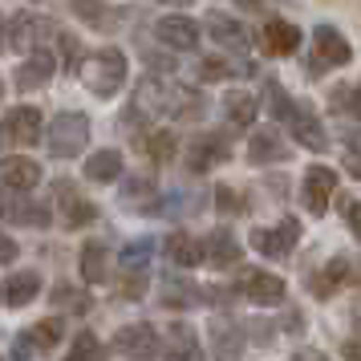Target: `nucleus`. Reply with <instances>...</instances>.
<instances>
[{
	"mask_svg": "<svg viewBox=\"0 0 361 361\" xmlns=\"http://www.w3.org/2000/svg\"><path fill=\"white\" fill-rule=\"evenodd\" d=\"M138 110L154 114V118H166V122H195V118H203L207 102H203V94H195V90H187L179 82L147 78L138 85Z\"/></svg>",
	"mask_w": 361,
	"mask_h": 361,
	"instance_id": "obj_1",
	"label": "nucleus"
},
{
	"mask_svg": "<svg viewBox=\"0 0 361 361\" xmlns=\"http://www.w3.org/2000/svg\"><path fill=\"white\" fill-rule=\"evenodd\" d=\"M82 82L94 98H114L122 90V82H126V53L114 49V45L90 53L82 61Z\"/></svg>",
	"mask_w": 361,
	"mask_h": 361,
	"instance_id": "obj_2",
	"label": "nucleus"
},
{
	"mask_svg": "<svg viewBox=\"0 0 361 361\" xmlns=\"http://www.w3.org/2000/svg\"><path fill=\"white\" fill-rule=\"evenodd\" d=\"M49 154L53 159H73V154H82L85 142H90V118L82 110H66V114H57L49 122Z\"/></svg>",
	"mask_w": 361,
	"mask_h": 361,
	"instance_id": "obj_3",
	"label": "nucleus"
},
{
	"mask_svg": "<svg viewBox=\"0 0 361 361\" xmlns=\"http://www.w3.org/2000/svg\"><path fill=\"white\" fill-rule=\"evenodd\" d=\"M4 33H8L4 41H8L13 49H20V53H37L45 37L57 33V25H53V20L45 17V13H29V8H25V13H17V17L4 25Z\"/></svg>",
	"mask_w": 361,
	"mask_h": 361,
	"instance_id": "obj_4",
	"label": "nucleus"
},
{
	"mask_svg": "<svg viewBox=\"0 0 361 361\" xmlns=\"http://www.w3.org/2000/svg\"><path fill=\"white\" fill-rule=\"evenodd\" d=\"M231 159V138L224 130H203L191 138V147H187V171H195V175H203V171H212V166L228 163Z\"/></svg>",
	"mask_w": 361,
	"mask_h": 361,
	"instance_id": "obj_5",
	"label": "nucleus"
},
{
	"mask_svg": "<svg viewBox=\"0 0 361 361\" xmlns=\"http://www.w3.org/2000/svg\"><path fill=\"white\" fill-rule=\"evenodd\" d=\"M114 349L122 353V357L130 361H159V353H163V337L154 333V325H122L114 333Z\"/></svg>",
	"mask_w": 361,
	"mask_h": 361,
	"instance_id": "obj_6",
	"label": "nucleus"
},
{
	"mask_svg": "<svg viewBox=\"0 0 361 361\" xmlns=\"http://www.w3.org/2000/svg\"><path fill=\"white\" fill-rule=\"evenodd\" d=\"M353 61V49H349V41H345L333 25H321V29H312V73H321V69H341Z\"/></svg>",
	"mask_w": 361,
	"mask_h": 361,
	"instance_id": "obj_7",
	"label": "nucleus"
},
{
	"mask_svg": "<svg viewBox=\"0 0 361 361\" xmlns=\"http://www.w3.org/2000/svg\"><path fill=\"white\" fill-rule=\"evenodd\" d=\"M300 244V219H280L276 228H256L252 231V247L260 252V256H268V260H284L293 247Z\"/></svg>",
	"mask_w": 361,
	"mask_h": 361,
	"instance_id": "obj_8",
	"label": "nucleus"
},
{
	"mask_svg": "<svg viewBox=\"0 0 361 361\" xmlns=\"http://www.w3.org/2000/svg\"><path fill=\"white\" fill-rule=\"evenodd\" d=\"M53 199H57V207H61V219H66V228H69V231L90 228V224L98 219V207H94V203H90L82 191H78V183L57 179V183H53Z\"/></svg>",
	"mask_w": 361,
	"mask_h": 361,
	"instance_id": "obj_9",
	"label": "nucleus"
},
{
	"mask_svg": "<svg viewBox=\"0 0 361 361\" xmlns=\"http://www.w3.org/2000/svg\"><path fill=\"white\" fill-rule=\"evenodd\" d=\"M300 195H305V207L309 215H325L329 212V199L337 195V171L333 166H309L305 171V183H300Z\"/></svg>",
	"mask_w": 361,
	"mask_h": 361,
	"instance_id": "obj_10",
	"label": "nucleus"
},
{
	"mask_svg": "<svg viewBox=\"0 0 361 361\" xmlns=\"http://www.w3.org/2000/svg\"><path fill=\"white\" fill-rule=\"evenodd\" d=\"M207 341H212V357L215 361H235L247 345V329L240 321H228V317H215L207 325Z\"/></svg>",
	"mask_w": 361,
	"mask_h": 361,
	"instance_id": "obj_11",
	"label": "nucleus"
},
{
	"mask_svg": "<svg viewBox=\"0 0 361 361\" xmlns=\"http://www.w3.org/2000/svg\"><path fill=\"white\" fill-rule=\"evenodd\" d=\"M154 37L163 41L166 49H179V53H191L199 49V20L183 17V13H166V17H159V25H154Z\"/></svg>",
	"mask_w": 361,
	"mask_h": 361,
	"instance_id": "obj_12",
	"label": "nucleus"
},
{
	"mask_svg": "<svg viewBox=\"0 0 361 361\" xmlns=\"http://www.w3.org/2000/svg\"><path fill=\"white\" fill-rule=\"evenodd\" d=\"M0 219L13 228H49V207L29 195H4L0 199Z\"/></svg>",
	"mask_w": 361,
	"mask_h": 361,
	"instance_id": "obj_13",
	"label": "nucleus"
},
{
	"mask_svg": "<svg viewBox=\"0 0 361 361\" xmlns=\"http://www.w3.org/2000/svg\"><path fill=\"white\" fill-rule=\"evenodd\" d=\"M41 110L37 106H13L4 122H0V134L8 138V142H20V147H33L37 138H41Z\"/></svg>",
	"mask_w": 361,
	"mask_h": 361,
	"instance_id": "obj_14",
	"label": "nucleus"
},
{
	"mask_svg": "<svg viewBox=\"0 0 361 361\" xmlns=\"http://www.w3.org/2000/svg\"><path fill=\"white\" fill-rule=\"evenodd\" d=\"M260 49L268 57H288V53L300 49V29L284 17H268L260 29Z\"/></svg>",
	"mask_w": 361,
	"mask_h": 361,
	"instance_id": "obj_15",
	"label": "nucleus"
},
{
	"mask_svg": "<svg viewBox=\"0 0 361 361\" xmlns=\"http://www.w3.org/2000/svg\"><path fill=\"white\" fill-rule=\"evenodd\" d=\"M240 293L260 309H276V305H284V280L272 276V272H244Z\"/></svg>",
	"mask_w": 361,
	"mask_h": 361,
	"instance_id": "obj_16",
	"label": "nucleus"
},
{
	"mask_svg": "<svg viewBox=\"0 0 361 361\" xmlns=\"http://www.w3.org/2000/svg\"><path fill=\"white\" fill-rule=\"evenodd\" d=\"M240 240L231 235V228H215L207 240H203V264H212V268H219V272H228V268H235L240 264Z\"/></svg>",
	"mask_w": 361,
	"mask_h": 361,
	"instance_id": "obj_17",
	"label": "nucleus"
},
{
	"mask_svg": "<svg viewBox=\"0 0 361 361\" xmlns=\"http://www.w3.org/2000/svg\"><path fill=\"white\" fill-rule=\"evenodd\" d=\"M159 361H207L203 349H199V333L191 325H171L166 329V341H163V353Z\"/></svg>",
	"mask_w": 361,
	"mask_h": 361,
	"instance_id": "obj_18",
	"label": "nucleus"
},
{
	"mask_svg": "<svg viewBox=\"0 0 361 361\" xmlns=\"http://www.w3.org/2000/svg\"><path fill=\"white\" fill-rule=\"evenodd\" d=\"M0 183L13 195H25V191H33L37 183H41V163L20 159V154H8V159H0Z\"/></svg>",
	"mask_w": 361,
	"mask_h": 361,
	"instance_id": "obj_19",
	"label": "nucleus"
},
{
	"mask_svg": "<svg viewBox=\"0 0 361 361\" xmlns=\"http://www.w3.org/2000/svg\"><path fill=\"white\" fill-rule=\"evenodd\" d=\"M203 29L224 45V49H235L244 53L247 45H252V37H247V29L240 25L235 17H228V13H207V20H203Z\"/></svg>",
	"mask_w": 361,
	"mask_h": 361,
	"instance_id": "obj_20",
	"label": "nucleus"
},
{
	"mask_svg": "<svg viewBox=\"0 0 361 361\" xmlns=\"http://www.w3.org/2000/svg\"><path fill=\"white\" fill-rule=\"evenodd\" d=\"M53 69H57V61H53L49 49H37L25 57V66H17V90H41V85H49Z\"/></svg>",
	"mask_w": 361,
	"mask_h": 361,
	"instance_id": "obj_21",
	"label": "nucleus"
},
{
	"mask_svg": "<svg viewBox=\"0 0 361 361\" xmlns=\"http://www.w3.org/2000/svg\"><path fill=\"white\" fill-rule=\"evenodd\" d=\"M288 130H293V138L300 142V147H309V150H325L329 147L325 126H321V118L312 114L309 106H296V114L288 118Z\"/></svg>",
	"mask_w": 361,
	"mask_h": 361,
	"instance_id": "obj_22",
	"label": "nucleus"
},
{
	"mask_svg": "<svg viewBox=\"0 0 361 361\" xmlns=\"http://www.w3.org/2000/svg\"><path fill=\"white\" fill-rule=\"evenodd\" d=\"M37 293H41V276L37 272H13L0 284V305L4 309H25L29 300H37Z\"/></svg>",
	"mask_w": 361,
	"mask_h": 361,
	"instance_id": "obj_23",
	"label": "nucleus"
},
{
	"mask_svg": "<svg viewBox=\"0 0 361 361\" xmlns=\"http://www.w3.org/2000/svg\"><path fill=\"white\" fill-rule=\"evenodd\" d=\"M288 159V142L276 130H256L247 138V163L268 166V163H284Z\"/></svg>",
	"mask_w": 361,
	"mask_h": 361,
	"instance_id": "obj_24",
	"label": "nucleus"
},
{
	"mask_svg": "<svg viewBox=\"0 0 361 361\" xmlns=\"http://www.w3.org/2000/svg\"><path fill=\"white\" fill-rule=\"evenodd\" d=\"M163 247H166V260L179 264V268H199V264H203V244H199L187 228H175L166 235Z\"/></svg>",
	"mask_w": 361,
	"mask_h": 361,
	"instance_id": "obj_25",
	"label": "nucleus"
},
{
	"mask_svg": "<svg viewBox=\"0 0 361 361\" xmlns=\"http://www.w3.org/2000/svg\"><path fill=\"white\" fill-rule=\"evenodd\" d=\"M349 272H353V268H349V260H345V256L329 260L321 272H312V276H309V293L317 296V300H329L333 293H341V284L349 280Z\"/></svg>",
	"mask_w": 361,
	"mask_h": 361,
	"instance_id": "obj_26",
	"label": "nucleus"
},
{
	"mask_svg": "<svg viewBox=\"0 0 361 361\" xmlns=\"http://www.w3.org/2000/svg\"><path fill=\"white\" fill-rule=\"evenodd\" d=\"M256 114H260V102L252 98V94H244V90H231L228 98H224V122H228L231 130H247L256 122Z\"/></svg>",
	"mask_w": 361,
	"mask_h": 361,
	"instance_id": "obj_27",
	"label": "nucleus"
},
{
	"mask_svg": "<svg viewBox=\"0 0 361 361\" xmlns=\"http://www.w3.org/2000/svg\"><path fill=\"white\" fill-rule=\"evenodd\" d=\"M122 175V154L114 147L106 150H94L90 159H85V179L90 183H114Z\"/></svg>",
	"mask_w": 361,
	"mask_h": 361,
	"instance_id": "obj_28",
	"label": "nucleus"
},
{
	"mask_svg": "<svg viewBox=\"0 0 361 361\" xmlns=\"http://www.w3.org/2000/svg\"><path fill=\"white\" fill-rule=\"evenodd\" d=\"M106 272H110V252H106V244L102 240H85L82 244V276L90 284H102Z\"/></svg>",
	"mask_w": 361,
	"mask_h": 361,
	"instance_id": "obj_29",
	"label": "nucleus"
},
{
	"mask_svg": "<svg viewBox=\"0 0 361 361\" xmlns=\"http://www.w3.org/2000/svg\"><path fill=\"white\" fill-rule=\"evenodd\" d=\"M199 82H224V78H247L252 73V66L247 61H240V66H231V61H224V57H203L195 66Z\"/></svg>",
	"mask_w": 361,
	"mask_h": 361,
	"instance_id": "obj_30",
	"label": "nucleus"
},
{
	"mask_svg": "<svg viewBox=\"0 0 361 361\" xmlns=\"http://www.w3.org/2000/svg\"><path fill=\"white\" fill-rule=\"evenodd\" d=\"M61 337H66V321H61V317H45V321H37V325L29 329V345H33V349H57Z\"/></svg>",
	"mask_w": 361,
	"mask_h": 361,
	"instance_id": "obj_31",
	"label": "nucleus"
},
{
	"mask_svg": "<svg viewBox=\"0 0 361 361\" xmlns=\"http://www.w3.org/2000/svg\"><path fill=\"white\" fill-rule=\"evenodd\" d=\"M142 150L150 154V163H171L179 150V138H175V130H150L142 138Z\"/></svg>",
	"mask_w": 361,
	"mask_h": 361,
	"instance_id": "obj_32",
	"label": "nucleus"
},
{
	"mask_svg": "<svg viewBox=\"0 0 361 361\" xmlns=\"http://www.w3.org/2000/svg\"><path fill=\"white\" fill-rule=\"evenodd\" d=\"M163 288H166L163 305H171V309H191V305H199V288L187 284V280H166Z\"/></svg>",
	"mask_w": 361,
	"mask_h": 361,
	"instance_id": "obj_33",
	"label": "nucleus"
},
{
	"mask_svg": "<svg viewBox=\"0 0 361 361\" xmlns=\"http://www.w3.org/2000/svg\"><path fill=\"white\" fill-rule=\"evenodd\" d=\"M49 296H53V305H57V309H73V312H90V305H94L82 288H73V284H66V280H61Z\"/></svg>",
	"mask_w": 361,
	"mask_h": 361,
	"instance_id": "obj_34",
	"label": "nucleus"
},
{
	"mask_svg": "<svg viewBox=\"0 0 361 361\" xmlns=\"http://www.w3.org/2000/svg\"><path fill=\"white\" fill-rule=\"evenodd\" d=\"M264 94H268V110H272L276 118H284V122H288V118L296 114V102L284 94V85H280L276 78H268V82H264Z\"/></svg>",
	"mask_w": 361,
	"mask_h": 361,
	"instance_id": "obj_35",
	"label": "nucleus"
},
{
	"mask_svg": "<svg viewBox=\"0 0 361 361\" xmlns=\"http://www.w3.org/2000/svg\"><path fill=\"white\" fill-rule=\"evenodd\" d=\"M150 247H154V240H134V244H126V252H122V268L126 272H142L147 268V256H150Z\"/></svg>",
	"mask_w": 361,
	"mask_h": 361,
	"instance_id": "obj_36",
	"label": "nucleus"
},
{
	"mask_svg": "<svg viewBox=\"0 0 361 361\" xmlns=\"http://www.w3.org/2000/svg\"><path fill=\"white\" fill-rule=\"evenodd\" d=\"M66 361H102V341L94 333H78V341H73Z\"/></svg>",
	"mask_w": 361,
	"mask_h": 361,
	"instance_id": "obj_37",
	"label": "nucleus"
},
{
	"mask_svg": "<svg viewBox=\"0 0 361 361\" xmlns=\"http://www.w3.org/2000/svg\"><path fill=\"white\" fill-rule=\"evenodd\" d=\"M118 293H122V300H142L147 296V272H126L118 280Z\"/></svg>",
	"mask_w": 361,
	"mask_h": 361,
	"instance_id": "obj_38",
	"label": "nucleus"
},
{
	"mask_svg": "<svg viewBox=\"0 0 361 361\" xmlns=\"http://www.w3.org/2000/svg\"><path fill=\"white\" fill-rule=\"evenodd\" d=\"M61 57L69 61V73H82V61H85V49H82V41L78 37H69V33H61Z\"/></svg>",
	"mask_w": 361,
	"mask_h": 361,
	"instance_id": "obj_39",
	"label": "nucleus"
},
{
	"mask_svg": "<svg viewBox=\"0 0 361 361\" xmlns=\"http://www.w3.org/2000/svg\"><path fill=\"white\" fill-rule=\"evenodd\" d=\"M147 195H154V179H147V175H138V179H126V187H122V199L126 203H142Z\"/></svg>",
	"mask_w": 361,
	"mask_h": 361,
	"instance_id": "obj_40",
	"label": "nucleus"
},
{
	"mask_svg": "<svg viewBox=\"0 0 361 361\" xmlns=\"http://www.w3.org/2000/svg\"><path fill=\"white\" fill-rule=\"evenodd\" d=\"M215 207H219V212L224 215H235V212H244V199H240V191H231L228 183H219V187H215Z\"/></svg>",
	"mask_w": 361,
	"mask_h": 361,
	"instance_id": "obj_41",
	"label": "nucleus"
},
{
	"mask_svg": "<svg viewBox=\"0 0 361 361\" xmlns=\"http://www.w3.org/2000/svg\"><path fill=\"white\" fill-rule=\"evenodd\" d=\"M341 215H345V224H349V231L361 240V199H345V203H341Z\"/></svg>",
	"mask_w": 361,
	"mask_h": 361,
	"instance_id": "obj_42",
	"label": "nucleus"
},
{
	"mask_svg": "<svg viewBox=\"0 0 361 361\" xmlns=\"http://www.w3.org/2000/svg\"><path fill=\"white\" fill-rule=\"evenodd\" d=\"M20 256V247H17V240H13V235H4V231H0V264H13Z\"/></svg>",
	"mask_w": 361,
	"mask_h": 361,
	"instance_id": "obj_43",
	"label": "nucleus"
},
{
	"mask_svg": "<svg viewBox=\"0 0 361 361\" xmlns=\"http://www.w3.org/2000/svg\"><path fill=\"white\" fill-rule=\"evenodd\" d=\"M284 329H288V333H300V329H305V312L293 309L288 317H284Z\"/></svg>",
	"mask_w": 361,
	"mask_h": 361,
	"instance_id": "obj_44",
	"label": "nucleus"
},
{
	"mask_svg": "<svg viewBox=\"0 0 361 361\" xmlns=\"http://www.w3.org/2000/svg\"><path fill=\"white\" fill-rule=\"evenodd\" d=\"M341 357L345 361H361V341H345L341 345Z\"/></svg>",
	"mask_w": 361,
	"mask_h": 361,
	"instance_id": "obj_45",
	"label": "nucleus"
},
{
	"mask_svg": "<svg viewBox=\"0 0 361 361\" xmlns=\"http://www.w3.org/2000/svg\"><path fill=\"white\" fill-rule=\"evenodd\" d=\"M29 349H33V345H29V337H20V341L13 345V361H29Z\"/></svg>",
	"mask_w": 361,
	"mask_h": 361,
	"instance_id": "obj_46",
	"label": "nucleus"
},
{
	"mask_svg": "<svg viewBox=\"0 0 361 361\" xmlns=\"http://www.w3.org/2000/svg\"><path fill=\"white\" fill-rule=\"evenodd\" d=\"M345 142H349V154H361V126L357 130H345Z\"/></svg>",
	"mask_w": 361,
	"mask_h": 361,
	"instance_id": "obj_47",
	"label": "nucleus"
},
{
	"mask_svg": "<svg viewBox=\"0 0 361 361\" xmlns=\"http://www.w3.org/2000/svg\"><path fill=\"white\" fill-rule=\"evenodd\" d=\"M345 171H349L353 179H361V154H345Z\"/></svg>",
	"mask_w": 361,
	"mask_h": 361,
	"instance_id": "obj_48",
	"label": "nucleus"
},
{
	"mask_svg": "<svg viewBox=\"0 0 361 361\" xmlns=\"http://www.w3.org/2000/svg\"><path fill=\"white\" fill-rule=\"evenodd\" d=\"M296 361H325V357H321L317 349H300V353H296Z\"/></svg>",
	"mask_w": 361,
	"mask_h": 361,
	"instance_id": "obj_49",
	"label": "nucleus"
},
{
	"mask_svg": "<svg viewBox=\"0 0 361 361\" xmlns=\"http://www.w3.org/2000/svg\"><path fill=\"white\" fill-rule=\"evenodd\" d=\"M0 49H4V17H0Z\"/></svg>",
	"mask_w": 361,
	"mask_h": 361,
	"instance_id": "obj_50",
	"label": "nucleus"
},
{
	"mask_svg": "<svg viewBox=\"0 0 361 361\" xmlns=\"http://www.w3.org/2000/svg\"><path fill=\"white\" fill-rule=\"evenodd\" d=\"M0 94H4V82H0Z\"/></svg>",
	"mask_w": 361,
	"mask_h": 361,
	"instance_id": "obj_51",
	"label": "nucleus"
},
{
	"mask_svg": "<svg viewBox=\"0 0 361 361\" xmlns=\"http://www.w3.org/2000/svg\"><path fill=\"white\" fill-rule=\"evenodd\" d=\"M0 361H4V357H0Z\"/></svg>",
	"mask_w": 361,
	"mask_h": 361,
	"instance_id": "obj_52",
	"label": "nucleus"
}]
</instances>
